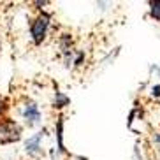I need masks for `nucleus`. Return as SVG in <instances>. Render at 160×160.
I'll return each instance as SVG.
<instances>
[{
    "instance_id": "nucleus-1",
    "label": "nucleus",
    "mask_w": 160,
    "mask_h": 160,
    "mask_svg": "<svg viewBox=\"0 0 160 160\" xmlns=\"http://www.w3.org/2000/svg\"><path fill=\"white\" fill-rule=\"evenodd\" d=\"M49 25H51V14L42 11L39 12L35 18L30 21V39L35 46H41L42 41L46 39L48 30H49Z\"/></svg>"
},
{
    "instance_id": "nucleus-2",
    "label": "nucleus",
    "mask_w": 160,
    "mask_h": 160,
    "mask_svg": "<svg viewBox=\"0 0 160 160\" xmlns=\"http://www.w3.org/2000/svg\"><path fill=\"white\" fill-rule=\"evenodd\" d=\"M21 139V127L14 120L5 118L0 123V144H12Z\"/></svg>"
},
{
    "instance_id": "nucleus-3",
    "label": "nucleus",
    "mask_w": 160,
    "mask_h": 160,
    "mask_svg": "<svg viewBox=\"0 0 160 160\" xmlns=\"http://www.w3.org/2000/svg\"><path fill=\"white\" fill-rule=\"evenodd\" d=\"M21 116H23L25 123L28 125V127H33V125H39L41 123V118H42V114H41V109H39L37 102H33V100H27L23 106V109H21Z\"/></svg>"
},
{
    "instance_id": "nucleus-4",
    "label": "nucleus",
    "mask_w": 160,
    "mask_h": 160,
    "mask_svg": "<svg viewBox=\"0 0 160 160\" xmlns=\"http://www.w3.org/2000/svg\"><path fill=\"white\" fill-rule=\"evenodd\" d=\"M42 137H44V130H41L25 141V153L28 157H39L42 153Z\"/></svg>"
},
{
    "instance_id": "nucleus-5",
    "label": "nucleus",
    "mask_w": 160,
    "mask_h": 160,
    "mask_svg": "<svg viewBox=\"0 0 160 160\" xmlns=\"http://www.w3.org/2000/svg\"><path fill=\"white\" fill-rule=\"evenodd\" d=\"M57 148L60 153H65V146H63V116H58V122H57Z\"/></svg>"
},
{
    "instance_id": "nucleus-6",
    "label": "nucleus",
    "mask_w": 160,
    "mask_h": 160,
    "mask_svg": "<svg viewBox=\"0 0 160 160\" xmlns=\"http://www.w3.org/2000/svg\"><path fill=\"white\" fill-rule=\"evenodd\" d=\"M69 104H71V99H69L63 92L57 90V92H55V99H53V108L55 109H63V108H67Z\"/></svg>"
},
{
    "instance_id": "nucleus-7",
    "label": "nucleus",
    "mask_w": 160,
    "mask_h": 160,
    "mask_svg": "<svg viewBox=\"0 0 160 160\" xmlns=\"http://www.w3.org/2000/svg\"><path fill=\"white\" fill-rule=\"evenodd\" d=\"M150 14H151V18L160 21V2L158 0L157 2H150Z\"/></svg>"
},
{
    "instance_id": "nucleus-8",
    "label": "nucleus",
    "mask_w": 160,
    "mask_h": 160,
    "mask_svg": "<svg viewBox=\"0 0 160 160\" xmlns=\"http://www.w3.org/2000/svg\"><path fill=\"white\" fill-rule=\"evenodd\" d=\"M83 60H85V51H78L72 63H74V67H79V65H83Z\"/></svg>"
},
{
    "instance_id": "nucleus-9",
    "label": "nucleus",
    "mask_w": 160,
    "mask_h": 160,
    "mask_svg": "<svg viewBox=\"0 0 160 160\" xmlns=\"http://www.w3.org/2000/svg\"><path fill=\"white\" fill-rule=\"evenodd\" d=\"M5 109H7V106H5V100H2V99H0V116L4 114V111H5Z\"/></svg>"
},
{
    "instance_id": "nucleus-10",
    "label": "nucleus",
    "mask_w": 160,
    "mask_h": 160,
    "mask_svg": "<svg viewBox=\"0 0 160 160\" xmlns=\"http://www.w3.org/2000/svg\"><path fill=\"white\" fill-rule=\"evenodd\" d=\"M153 95H155V97H158V95H160V85L158 86H153Z\"/></svg>"
}]
</instances>
